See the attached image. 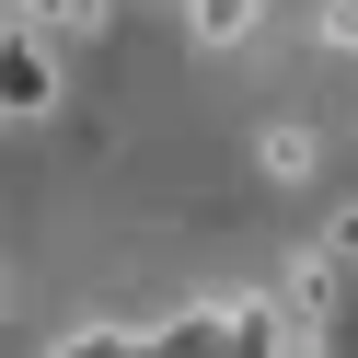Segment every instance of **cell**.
<instances>
[{"instance_id": "3", "label": "cell", "mask_w": 358, "mask_h": 358, "mask_svg": "<svg viewBox=\"0 0 358 358\" xmlns=\"http://www.w3.org/2000/svg\"><path fill=\"white\" fill-rule=\"evenodd\" d=\"M255 12H266V0H185V35H196V47H243Z\"/></svg>"}, {"instance_id": "4", "label": "cell", "mask_w": 358, "mask_h": 358, "mask_svg": "<svg viewBox=\"0 0 358 358\" xmlns=\"http://www.w3.org/2000/svg\"><path fill=\"white\" fill-rule=\"evenodd\" d=\"M312 47H335V58H358V0H324V12H312Z\"/></svg>"}, {"instance_id": "7", "label": "cell", "mask_w": 358, "mask_h": 358, "mask_svg": "<svg viewBox=\"0 0 358 358\" xmlns=\"http://www.w3.org/2000/svg\"><path fill=\"white\" fill-rule=\"evenodd\" d=\"M173 12H185V0H173Z\"/></svg>"}, {"instance_id": "5", "label": "cell", "mask_w": 358, "mask_h": 358, "mask_svg": "<svg viewBox=\"0 0 358 358\" xmlns=\"http://www.w3.org/2000/svg\"><path fill=\"white\" fill-rule=\"evenodd\" d=\"M58 358H139V335H127V324H93V335H70Z\"/></svg>"}, {"instance_id": "1", "label": "cell", "mask_w": 358, "mask_h": 358, "mask_svg": "<svg viewBox=\"0 0 358 358\" xmlns=\"http://www.w3.org/2000/svg\"><path fill=\"white\" fill-rule=\"evenodd\" d=\"M58 93H70V47L47 24H0V127L58 116Z\"/></svg>"}, {"instance_id": "6", "label": "cell", "mask_w": 358, "mask_h": 358, "mask_svg": "<svg viewBox=\"0 0 358 358\" xmlns=\"http://www.w3.org/2000/svg\"><path fill=\"white\" fill-rule=\"evenodd\" d=\"M324 255L347 266V289H358V196H347V208H335V231H324Z\"/></svg>"}, {"instance_id": "2", "label": "cell", "mask_w": 358, "mask_h": 358, "mask_svg": "<svg viewBox=\"0 0 358 358\" xmlns=\"http://www.w3.org/2000/svg\"><path fill=\"white\" fill-rule=\"evenodd\" d=\"M255 162H266V185H312V173H324V139H312V127H266V139H255Z\"/></svg>"}]
</instances>
